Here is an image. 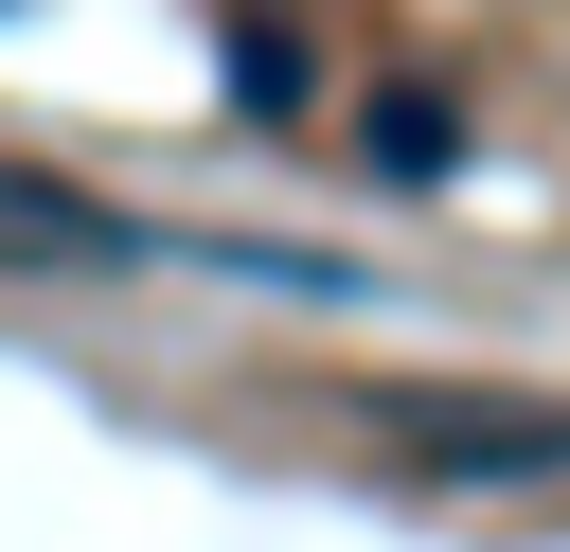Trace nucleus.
<instances>
[{
    "mask_svg": "<svg viewBox=\"0 0 570 552\" xmlns=\"http://www.w3.org/2000/svg\"><path fill=\"white\" fill-rule=\"evenodd\" d=\"M338 427L392 463V481H570V392H517V374H338Z\"/></svg>",
    "mask_w": 570,
    "mask_h": 552,
    "instance_id": "nucleus-1",
    "label": "nucleus"
},
{
    "mask_svg": "<svg viewBox=\"0 0 570 552\" xmlns=\"http://www.w3.org/2000/svg\"><path fill=\"white\" fill-rule=\"evenodd\" d=\"M0 267H36V285H71V267H178V231L125 214V196H89V178L0 160Z\"/></svg>",
    "mask_w": 570,
    "mask_h": 552,
    "instance_id": "nucleus-2",
    "label": "nucleus"
},
{
    "mask_svg": "<svg viewBox=\"0 0 570 552\" xmlns=\"http://www.w3.org/2000/svg\"><path fill=\"white\" fill-rule=\"evenodd\" d=\"M445 142H463L445 89H374V107H356V160H374V178H445Z\"/></svg>",
    "mask_w": 570,
    "mask_h": 552,
    "instance_id": "nucleus-3",
    "label": "nucleus"
},
{
    "mask_svg": "<svg viewBox=\"0 0 570 552\" xmlns=\"http://www.w3.org/2000/svg\"><path fill=\"white\" fill-rule=\"evenodd\" d=\"M303 89H321V71H303V18H267V0H249V18H232V107H249V125H285Z\"/></svg>",
    "mask_w": 570,
    "mask_h": 552,
    "instance_id": "nucleus-4",
    "label": "nucleus"
}]
</instances>
